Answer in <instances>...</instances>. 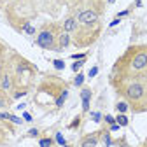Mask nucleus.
Returning <instances> with one entry per match:
<instances>
[{
  "mask_svg": "<svg viewBox=\"0 0 147 147\" xmlns=\"http://www.w3.org/2000/svg\"><path fill=\"white\" fill-rule=\"evenodd\" d=\"M147 79V44L131 46L114 65V82Z\"/></svg>",
  "mask_w": 147,
  "mask_h": 147,
  "instance_id": "obj_1",
  "label": "nucleus"
},
{
  "mask_svg": "<svg viewBox=\"0 0 147 147\" xmlns=\"http://www.w3.org/2000/svg\"><path fill=\"white\" fill-rule=\"evenodd\" d=\"M133 112L147 110V79H130L114 82Z\"/></svg>",
  "mask_w": 147,
  "mask_h": 147,
  "instance_id": "obj_2",
  "label": "nucleus"
},
{
  "mask_svg": "<svg viewBox=\"0 0 147 147\" xmlns=\"http://www.w3.org/2000/svg\"><path fill=\"white\" fill-rule=\"evenodd\" d=\"M76 20L81 28L84 30H98L100 32V18H102V5H95L91 2L89 5L81 7L76 14Z\"/></svg>",
  "mask_w": 147,
  "mask_h": 147,
  "instance_id": "obj_3",
  "label": "nucleus"
},
{
  "mask_svg": "<svg viewBox=\"0 0 147 147\" xmlns=\"http://www.w3.org/2000/svg\"><path fill=\"white\" fill-rule=\"evenodd\" d=\"M61 28H58L56 25H46L44 28H40V32L37 33L35 37V44L47 49V51H56V39H58V33Z\"/></svg>",
  "mask_w": 147,
  "mask_h": 147,
  "instance_id": "obj_4",
  "label": "nucleus"
},
{
  "mask_svg": "<svg viewBox=\"0 0 147 147\" xmlns=\"http://www.w3.org/2000/svg\"><path fill=\"white\" fill-rule=\"evenodd\" d=\"M14 86H16V81H14V76L11 72H4L0 76V91L4 93H11L14 91Z\"/></svg>",
  "mask_w": 147,
  "mask_h": 147,
  "instance_id": "obj_5",
  "label": "nucleus"
},
{
  "mask_svg": "<svg viewBox=\"0 0 147 147\" xmlns=\"http://www.w3.org/2000/svg\"><path fill=\"white\" fill-rule=\"evenodd\" d=\"M60 28H61L63 32H67V33L74 35V33L77 32V28H79V23H77V20H76V16H68V18H65Z\"/></svg>",
  "mask_w": 147,
  "mask_h": 147,
  "instance_id": "obj_6",
  "label": "nucleus"
},
{
  "mask_svg": "<svg viewBox=\"0 0 147 147\" xmlns=\"http://www.w3.org/2000/svg\"><path fill=\"white\" fill-rule=\"evenodd\" d=\"M70 44H72V35L67 33V32H63V30H60L58 39H56V51H63V49H67Z\"/></svg>",
  "mask_w": 147,
  "mask_h": 147,
  "instance_id": "obj_7",
  "label": "nucleus"
},
{
  "mask_svg": "<svg viewBox=\"0 0 147 147\" xmlns=\"http://www.w3.org/2000/svg\"><path fill=\"white\" fill-rule=\"evenodd\" d=\"M100 142V133H89L81 140V147H96Z\"/></svg>",
  "mask_w": 147,
  "mask_h": 147,
  "instance_id": "obj_8",
  "label": "nucleus"
},
{
  "mask_svg": "<svg viewBox=\"0 0 147 147\" xmlns=\"http://www.w3.org/2000/svg\"><path fill=\"white\" fill-rule=\"evenodd\" d=\"M91 95H93V91H91L89 88H82L81 89V100H82V110H84V112H88V110H89Z\"/></svg>",
  "mask_w": 147,
  "mask_h": 147,
  "instance_id": "obj_9",
  "label": "nucleus"
},
{
  "mask_svg": "<svg viewBox=\"0 0 147 147\" xmlns=\"http://www.w3.org/2000/svg\"><path fill=\"white\" fill-rule=\"evenodd\" d=\"M67 98H68V89H61V91H60V95L56 96V100H54V105H56L58 109L63 107V103H65Z\"/></svg>",
  "mask_w": 147,
  "mask_h": 147,
  "instance_id": "obj_10",
  "label": "nucleus"
},
{
  "mask_svg": "<svg viewBox=\"0 0 147 147\" xmlns=\"http://www.w3.org/2000/svg\"><path fill=\"white\" fill-rule=\"evenodd\" d=\"M128 109H130V105H128L126 100H121V102L116 103V110H117L119 114H126V112H128Z\"/></svg>",
  "mask_w": 147,
  "mask_h": 147,
  "instance_id": "obj_11",
  "label": "nucleus"
},
{
  "mask_svg": "<svg viewBox=\"0 0 147 147\" xmlns=\"http://www.w3.org/2000/svg\"><path fill=\"white\" fill-rule=\"evenodd\" d=\"M100 137H102V140H103V145H105V147H110V145H112V137H110V133H109V131H100Z\"/></svg>",
  "mask_w": 147,
  "mask_h": 147,
  "instance_id": "obj_12",
  "label": "nucleus"
},
{
  "mask_svg": "<svg viewBox=\"0 0 147 147\" xmlns=\"http://www.w3.org/2000/svg\"><path fill=\"white\" fill-rule=\"evenodd\" d=\"M84 61H86V58H84V60H76V61H74V65H72V70H74V72H81Z\"/></svg>",
  "mask_w": 147,
  "mask_h": 147,
  "instance_id": "obj_13",
  "label": "nucleus"
},
{
  "mask_svg": "<svg viewBox=\"0 0 147 147\" xmlns=\"http://www.w3.org/2000/svg\"><path fill=\"white\" fill-rule=\"evenodd\" d=\"M116 123H117L119 126H128V117H126L124 114H119V116L116 117Z\"/></svg>",
  "mask_w": 147,
  "mask_h": 147,
  "instance_id": "obj_14",
  "label": "nucleus"
},
{
  "mask_svg": "<svg viewBox=\"0 0 147 147\" xmlns=\"http://www.w3.org/2000/svg\"><path fill=\"white\" fill-rule=\"evenodd\" d=\"M82 82H84V74L79 72L77 76H76V79H74V86H77V88H79V86H82Z\"/></svg>",
  "mask_w": 147,
  "mask_h": 147,
  "instance_id": "obj_15",
  "label": "nucleus"
},
{
  "mask_svg": "<svg viewBox=\"0 0 147 147\" xmlns=\"http://www.w3.org/2000/svg\"><path fill=\"white\" fill-rule=\"evenodd\" d=\"M7 103H9V100H7L5 93H4V91H0V109H4V107H7Z\"/></svg>",
  "mask_w": 147,
  "mask_h": 147,
  "instance_id": "obj_16",
  "label": "nucleus"
},
{
  "mask_svg": "<svg viewBox=\"0 0 147 147\" xmlns=\"http://www.w3.org/2000/svg\"><path fill=\"white\" fill-rule=\"evenodd\" d=\"M53 145V138H40L39 140V147H51Z\"/></svg>",
  "mask_w": 147,
  "mask_h": 147,
  "instance_id": "obj_17",
  "label": "nucleus"
},
{
  "mask_svg": "<svg viewBox=\"0 0 147 147\" xmlns=\"http://www.w3.org/2000/svg\"><path fill=\"white\" fill-rule=\"evenodd\" d=\"M53 65H54V68H56V70H63L65 68V61L63 60H54Z\"/></svg>",
  "mask_w": 147,
  "mask_h": 147,
  "instance_id": "obj_18",
  "label": "nucleus"
},
{
  "mask_svg": "<svg viewBox=\"0 0 147 147\" xmlns=\"http://www.w3.org/2000/svg\"><path fill=\"white\" fill-rule=\"evenodd\" d=\"M56 142H58L60 145H67V142H65V138H63L61 133H56Z\"/></svg>",
  "mask_w": 147,
  "mask_h": 147,
  "instance_id": "obj_19",
  "label": "nucleus"
},
{
  "mask_svg": "<svg viewBox=\"0 0 147 147\" xmlns=\"http://www.w3.org/2000/svg\"><path fill=\"white\" fill-rule=\"evenodd\" d=\"M91 117H93L95 123H100V121H102V114H100V112H93V114H91Z\"/></svg>",
  "mask_w": 147,
  "mask_h": 147,
  "instance_id": "obj_20",
  "label": "nucleus"
},
{
  "mask_svg": "<svg viewBox=\"0 0 147 147\" xmlns=\"http://www.w3.org/2000/svg\"><path fill=\"white\" fill-rule=\"evenodd\" d=\"M26 95V91L23 89V91H16V93L12 95V98H21V96H25Z\"/></svg>",
  "mask_w": 147,
  "mask_h": 147,
  "instance_id": "obj_21",
  "label": "nucleus"
},
{
  "mask_svg": "<svg viewBox=\"0 0 147 147\" xmlns=\"http://www.w3.org/2000/svg\"><path fill=\"white\" fill-rule=\"evenodd\" d=\"M9 121H12L14 124H21V123H23V121H21L20 117H16V116H12V114H11V117H9Z\"/></svg>",
  "mask_w": 147,
  "mask_h": 147,
  "instance_id": "obj_22",
  "label": "nucleus"
},
{
  "mask_svg": "<svg viewBox=\"0 0 147 147\" xmlns=\"http://www.w3.org/2000/svg\"><path fill=\"white\" fill-rule=\"evenodd\" d=\"M103 119H105V123H109V124H114V123H116V117H112V116H105Z\"/></svg>",
  "mask_w": 147,
  "mask_h": 147,
  "instance_id": "obj_23",
  "label": "nucleus"
},
{
  "mask_svg": "<svg viewBox=\"0 0 147 147\" xmlns=\"http://www.w3.org/2000/svg\"><path fill=\"white\" fill-rule=\"evenodd\" d=\"M96 74H98V67H93V68L89 70V74H88V76H89V77H95Z\"/></svg>",
  "mask_w": 147,
  "mask_h": 147,
  "instance_id": "obj_24",
  "label": "nucleus"
},
{
  "mask_svg": "<svg viewBox=\"0 0 147 147\" xmlns=\"http://www.w3.org/2000/svg\"><path fill=\"white\" fill-rule=\"evenodd\" d=\"M130 11H131V9H124V11H121V12H117V18H119V20H121V18H123V16H128V14H130Z\"/></svg>",
  "mask_w": 147,
  "mask_h": 147,
  "instance_id": "obj_25",
  "label": "nucleus"
},
{
  "mask_svg": "<svg viewBox=\"0 0 147 147\" xmlns=\"http://www.w3.org/2000/svg\"><path fill=\"white\" fill-rule=\"evenodd\" d=\"M37 135H39V130H37V128H32L28 131V137H37Z\"/></svg>",
  "mask_w": 147,
  "mask_h": 147,
  "instance_id": "obj_26",
  "label": "nucleus"
},
{
  "mask_svg": "<svg viewBox=\"0 0 147 147\" xmlns=\"http://www.w3.org/2000/svg\"><path fill=\"white\" fill-rule=\"evenodd\" d=\"M9 117H11V114H9V112H0V121H4V119H7V121H9Z\"/></svg>",
  "mask_w": 147,
  "mask_h": 147,
  "instance_id": "obj_27",
  "label": "nucleus"
},
{
  "mask_svg": "<svg viewBox=\"0 0 147 147\" xmlns=\"http://www.w3.org/2000/svg\"><path fill=\"white\" fill-rule=\"evenodd\" d=\"M81 123V117H76V119H74V123L70 124V128H77V124Z\"/></svg>",
  "mask_w": 147,
  "mask_h": 147,
  "instance_id": "obj_28",
  "label": "nucleus"
},
{
  "mask_svg": "<svg viewBox=\"0 0 147 147\" xmlns=\"http://www.w3.org/2000/svg\"><path fill=\"white\" fill-rule=\"evenodd\" d=\"M119 128H121V126H119L117 123H114V124H110V131H117Z\"/></svg>",
  "mask_w": 147,
  "mask_h": 147,
  "instance_id": "obj_29",
  "label": "nucleus"
},
{
  "mask_svg": "<svg viewBox=\"0 0 147 147\" xmlns=\"http://www.w3.org/2000/svg\"><path fill=\"white\" fill-rule=\"evenodd\" d=\"M23 119H25V121H28V123H30V121H32V116H30V114H28V112H25V114H23Z\"/></svg>",
  "mask_w": 147,
  "mask_h": 147,
  "instance_id": "obj_30",
  "label": "nucleus"
},
{
  "mask_svg": "<svg viewBox=\"0 0 147 147\" xmlns=\"http://www.w3.org/2000/svg\"><path fill=\"white\" fill-rule=\"evenodd\" d=\"M119 23H121V20H119V18H116V20L110 23V26H116V25H119Z\"/></svg>",
  "mask_w": 147,
  "mask_h": 147,
  "instance_id": "obj_31",
  "label": "nucleus"
},
{
  "mask_svg": "<svg viewBox=\"0 0 147 147\" xmlns=\"http://www.w3.org/2000/svg\"><path fill=\"white\" fill-rule=\"evenodd\" d=\"M142 5V0H137V2H135V7H140Z\"/></svg>",
  "mask_w": 147,
  "mask_h": 147,
  "instance_id": "obj_32",
  "label": "nucleus"
},
{
  "mask_svg": "<svg viewBox=\"0 0 147 147\" xmlns=\"http://www.w3.org/2000/svg\"><path fill=\"white\" fill-rule=\"evenodd\" d=\"M2 142H4V133L0 131V144H2Z\"/></svg>",
  "mask_w": 147,
  "mask_h": 147,
  "instance_id": "obj_33",
  "label": "nucleus"
},
{
  "mask_svg": "<svg viewBox=\"0 0 147 147\" xmlns=\"http://www.w3.org/2000/svg\"><path fill=\"white\" fill-rule=\"evenodd\" d=\"M116 2V0H107V4H114Z\"/></svg>",
  "mask_w": 147,
  "mask_h": 147,
  "instance_id": "obj_34",
  "label": "nucleus"
},
{
  "mask_svg": "<svg viewBox=\"0 0 147 147\" xmlns=\"http://www.w3.org/2000/svg\"><path fill=\"white\" fill-rule=\"evenodd\" d=\"M63 147H70V145H63Z\"/></svg>",
  "mask_w": 147,
  "mask_h": 147,
  "instance_id": "obj_35",
  "label": "nucleus"
}]
</instances>
